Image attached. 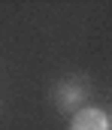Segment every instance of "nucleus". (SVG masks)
I'll use <instances>...</instances> for the list:
<instances>
[{"mask_svg":"<svg viewBox=\"0 0 112 130\" xmlns=\"http://www.w3.org/2000/svg\"><path fill=\"white\" fill-rule=\"evenodd\" d=\"M85 97H88L85 79H67V82H61V85L55 88V103H58V109H73V115L79 109H85V106H82Z\"/></svg>","mask_w":112,"mask_h":130,"instance_id":"1","label":"nucleus"},{"mask_svg":"<svg viewBox=\"0 0 112 130\" xmlns=\"http://www.w3.org/2000/svg\"><path fill=\"white\" fill-rule=\"evenodd\" d=\"M109 121H112V115H109Z\"/></svg>","mask_w":112,"mask_h":130,"instance_id":"3","label":"nucleus"},{"mask_svg":"<svg viewBox=\"0 0 112 130\" xmlns=\"http://www.w3.org/2000/svg\"><path fill=\"white\" fill-rule=\"evenodd\" d=\"M70 130H112V121L106 112H100L94 106H85V109H79L73 115Z\"/></svg>","mask_w":112,"mask_h":130,"instance_id":"2","label":"nucleus"}]
</instances>
